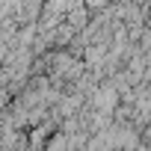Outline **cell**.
I'll return each mask as SVG.
<instances>
[{"mask_svg":"<svg viewBox=\"0 0 151 151\" xmlns=\"http://www.w3.org/2000/svg\"><path fill=\"white\" fill-rule=\"evenodd\" d=\"M92 104H95V110H98V113L110 116V113H113V107L119 104V92H116V86L110 83V86H101V89H95V95H92Z\"/></svg>","mask_w":151,"mask_h":151,"instance_id":"obj_1","label":"cell"}]
</instances>
